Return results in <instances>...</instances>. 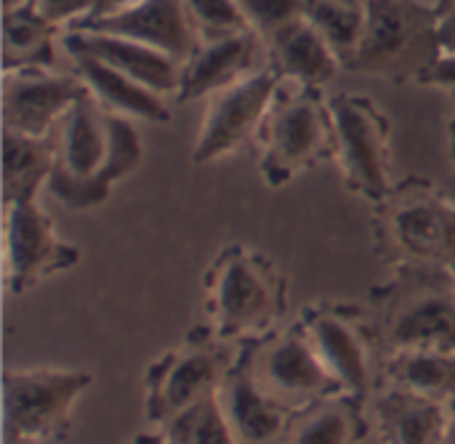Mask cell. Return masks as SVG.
<instances>
[{
	"mask_svg": "<svg viewBox=\"0 0 455 444\" xmlns=\"http://www.w3.org/2000/svg\"><path fill=\"white\" fill-rule=\"evenodd\" d=\"M440 53L435 3L368 0L360 45L344 69L389 83H419Z\"/></svg>",
	"mask_w": 455,
	"mask_h": 444,
	"instance_id": "6",
	"label": "cell"
},
{
	"mask_svg": "<svg viewBox=\"0 0 455 444\" xmlns=\"http://www.w3.org/2000/svg\"><path fill=\"white\" fill-rule=\"evenodd\" d=\"M419 85L435 88L455 101V51H443L435 64L419 77Z\"/></svg>",
	"mask_w": 455,
	"mask_h": 444,
	"instance_id": "31",
	"label": "cell"
},
{
	"mask_svg": "<svg viewBox=\"0 0 455 444\" xmlns=\"http://www.w3.org/2000/svg\"><path fill=\"white\" fill-rule=\"evenodd\" d=\"M333 163L344 186L379 205L397 181H392V120L363 93H339L331 99Z\"/></svg>",
	"mask_w": 455,
	"mask_h": 444,
	"instance_id": "9",
	"label": "cell"
},
{
	"mask_svg": "<svg viewBox=\"0 0 455 444\" xmlns=\"http://www.w3.org/2000/svg\"><path fill=\"white\" fill-rule=\"evenodd\" d=\"M93 376L67 368H8L3 373V440L56 442L72 429L77 400Z\"/></svg>",
	"mask_w": 455,
	"mask_h": 444,
	"instance_id": "10",
	"label": "cell"
},
{
	"mask_svg": "<svg viewBox=\"0 0 455 444\" xmlns=\"http://www.w3.org/2000/svg\"><path fill=\"white\" fill-rule=\"evenodd\" d=\"M56 165L48 192L75 210H91L109 200L117 181L144 160V141L131 117L104 112L91 93L80 96L51 133Z\"/></svg>",
	"mask_w": 455,
	"mask_h": 444,
	"instance_id": "1",
	"label": "cell"
},
{
	"mask_svg": "<svg viewBox=\"0 0 455 444\" xmlns=\"http://www.w3.org/2000/svg\"><path fill=\"white\" fill-rule=\"evenodd\" d=\"M61 48L64 51H83L91 53L109 67L120 69L123 75L133 77L136 83L152 88L160 96H176L179 80H181V64L171 53H163L152 45L107 35V32H91V29H67L61 32Z\"/></svg>",
	"mask_w": 455,
	"mask_h": 444,
	"instance_id": "17",
	"label": "cell"
},
{
	"mask_svg": "<svg viewBox=\"0 0 455 444\" xmlns=\"http://www.w3.org/2000/svg\"><path fill=\"white\" fill-rule=\"evenodd\" d=\"M157 432L165 444H240L224 418L219 394H208L189 405Z\"/></svg>",
	"mask_w": 455,
	"mask_h": 444,
	"instance_id": "26",
	"label": "cell"
},
{
	"mask_svg": "<svg viewBox=\"0 0 455 444\" xmlns=\"http://www.w3.org/2000/svg\"><path fill=\"white\" fill-rule=\"evenodd\" d=\"M131 444H165L163 442V437H160V432H141V434H136Z\"/></svg>",
	"mask_w": 455,
	"mask_h": 444,
	"instance_id": "35",
	"label": "cell"
},
{
	"mask_svg": "<svg viewBox=\"0 0 455 444\" xmlns=\"http://www.w3.org/2000/svg\"><path fill=\"white\" fill-rule=\"evenodd\" d=\"M88 88L75 72L21 67L3 72V131L48 139Z\"/></svg>",
	"mask_w": 455,
	"mask_h": 444,
	"instance_id": "14",
	"label": "cell"
},
{
	"mask_svg": "<svg viewBox=\"0 0 455 444\" xmlns=\"http://www.w3.org/2000/svg\"><path fill=\"white\" fill-rule=\"evenodd\" d=\"M371 421L381 444H443L448 405L381 386L371 397Z\"/></svg>",
	"mask_w": 455,
	"mask_h": 444,
	"instance_id": "21",
	"label": "cell"
},
{
	"mask_svg": "<svg viewBox=\"0 0 455 444\" xmlns=\"http://www.w3.org/2000/svg\"><path fill=\"white\" fill-rule=\"evenodd\" d=\"M261 67H267V48L256 32L200 43L181 64V80L173 99L179 104L211 99L219 91L259 72Z\"/></svg>",
	"mask_w": 455,
	"mask_h": 444,
	"instance_id": "16",
	"label": "cell"
},
{
	"mask_svg": "<svg viewBox=\"0 0 455 444\" xmlns=\"http://www.w3.org/2000/svg\"><path fill=\"white\" fill-rule=\"evenodd\" d=\"M365 405V400L349 392L323 397L293 413L283 444H363L373 426Z\"/></svg>",
	"mask_w": 455,
	"mask_h": 444,
	"instance_id": "22",
	"label": "cell"
},
{
	"mask_svg": "<svg viewBox=\"0 0 455 444\" xmlns=\"http://www.w3.org/2000/svg\"><path fill=\"white\" fill-rule=\"evenodd\" d=\"M336 3H344V5H355V8H365L368 0H336Z\"/></svg>",
	"mask_w": 455,
	"mask_h": 444,
	"instance_id": "38",
	"label": "cell"
},
{
	"mask_svg": "<svg viewBox=\"0 0 455 444\" xmlns=\"http://www.w3.org/2000/svg\"><path fill=\"white\" fill-rule=\"evenodd\" d=\"M72 29H91V32L128 37L152 45L163 53H171L179 61H187L192 51L200 45L189 24L184 0H139L120 11L91 16Z\"/></svg>",
	"mask_w": 455,
	"mask_h": 444,
	"instance_id": "15",
	"label": "cell"
},
{
	"mask_svg": "<svg viewBox=\"0 0 455 444\" xmlns=\"http://www.w3.org/2000/svg\"><path fill=\"white\" fill-rule=\"evenodd\" d=\"M237 3H240L251 29L261 40H269L277 29L301 19L304 8H307V0H237Z\"/></svg>",
	"mask_w": 455,
	"mask_h": 444,
	"instance_id": "29",
	"label": "cell"
},
{
	"mask_svg": "<svg viewBox=\"0 0 455 444\" xmlns=\"http://www.w3.org/2000/svg\"><path fill=\"white\" fill-rule=\"evenodd\" d=\"M299 325L341 392L371 402L384 386L389 357L373 309L349 301H315L304 306Z\"/></svg>",
	"mask_w": 455,
	"mask_h": 444,
	"instance_id": "7",
	"label": "cell"
},
{
	"mask_svg": "<svg viewBox=\"0 0 455 444\" xmlns=\"http://www.w3.org/2000/svg\"><path fill=\"white\" fill-rule=\"evenodd\" d=\"M24 5H35V0H3V11H13V8H24Z\"/></svg>",
	"mask_w": 455,
	"mask_h": 444,
	"instance_id": "36",
	"label": "cell"
},
{
	"mask_svg": "<svg viewBox=\"0 0 455 444\" xmlns=\"http://www.w3.org/2000/svg\"><path fill=\"white\" fill-rule=\"evenodd\" d=\"M264 48L267 67L280 80L325 88L344 69L336 51L325 43V37L312 27L307 16L277 29L269 40H264Z\"/></svg>",
	"mask_w": 455,
	"mask_h": 444,
	"instance_id": "19",
	"label": "cell"
},
{
	"mask_svg": "<svg viewBox=\"0 0 455 444\" xmlns=\"http://www.w3.org/2000/svg\"><path fill=\"white\" fill-rule=\"evenodd\" d=\"M384 386H395L440 405L455 402V352L403 349L384 365Z\"/></svg>",
	"mask_w": 455,
	"mask_h": 444,
	"instance_id": "23",
	"label": "cell"
},
{
	"mask_svg": "<svg viewBox=\"0 0 455 444\" xmlns=\"http://www.w3.org/2000/svg\"><path fill=\"white\" fill-rule=\"evenodd\" d=\"M240 360L256 386L288 413H299L317 400L341 392L299 320L240 344Z\"/></svg>",
	"mask_w": 455,
	"mask_h": 444,
	"instance_id": "11",
	"label": "cell"
},
{
	"mask_svg": "<svg viewBox=\"0 0 455 444\" xmlns=\"http://www.w3.org/2000/svg\"><path fill=\"white\" fill-rule=\"evenodd\" d=\"M197 43H213L253 32L237 0H184Z\"/></svg>",
	"mask_w": 455,
	"mask_h": 444,
	"instance_id": "28",
	"label": "cell"
},
{
	"mask_svg": "<svg viewBox=\"0 0 455 444\" xmlns=\"http://www.w3.org/2000/svg\"><path fill=\"white\" fill-rule=\"evenodd\" d=\"M304 16L325 37V43L336 51L341 64H347L360 45L363 24H365V8L344 5L336 0H307Z\"/></svg>",
	"mask_w": 455,
	"mask_h": 444,
	"instance_id": "27",
	"label": "cell"
},
{
	"mask_svg": "<svg viewBox=\"0 0 455 444\" xmlns=\"http://www.w3.org/2000/svg\"><path fill=\"white\" fill-rule=\"evenodd\" d=\"M376 253L392 266L405 261L455 266V202L421 176L397 181L373 205Z\"/></svg>",
	"mask_w": 455,
	"mask_h": 444,
	"instance_id": "5",
	"label": "cell"
},
{
	"mask_svg": "<svg viewBox=\"0 0 455 444\" xmlns=\"http://www.w3.org/2000/svg\"><path fill=\"white\" fill-rule=\"evenodd\" d=\"M443 444H455V402L448 405V424H445V442Z\"/></svg>",
	"mask_w": 455,
	"mask_h": 444,
	"instance_id": "34",
	"label": "cell"
},
{
	"mask_svg": "<svg viewBox=\"0 0 455 444\" xmlns=\"http://www.w3.org/2000/svg\"><path fill=\"white\" fill-rule=\"evenodd\" d=\"M72 61V72L85 83L88 93L104 112L123 115L141 123H168L171 107L165 96L155 93L152 88L136 83L133 77L123 75L120 69L109 67L107 61L83 53V51H64Z\"/></svg>",
	"mask_w": 455,
	"mask_h": 444,
	"instance_id": "20",
	"label": "cell"
},
{
	"mask_svg": "<svg viewBox=\"0 0 455 444\" xmlns=\"http://www.w3.org/2000/svg\"><path fill=\"white\" fill-rule=\"evenodd\" d=\"M56 165L53 139H35L3 131V205L37 200Z\"/></svg>",
	"mask_w": 455,
	"mask_h": 444,
	"instance_id": "24",
	"label": "cell"
},
{
	"mask_svg": "<svg viewBox=\"0 0 455 444\" xmlns=\"http://www.w3.org/2000/svg\"><path fill=\"white\" fill-rule=\"evenodd\" d=\"M240 344L221 338L208 322L192 328L173 349L144 370V421L165 426L189 405L216 394L235 368Z\"/></svg>",
	"mask_w": 455,
	"mask_h": 444,
	"instance_id": "8",
	"label": "cell"
},
{
	"mask_svg": "<svg viewBox=\"0 0 455 444\" xmlns=\"http://www.w3.org/2000/svg\"><path fill=\"white\" fill-rule=\"evenodd\" d=\"M61 29L48 24L35 5L3 11V72L21 67H53Z\"/></svg>",
	"mask_w": 455,
	"mask_h": 444,
	"instance_id": "25",
	"label": "cell"
},
{
	"mask_svg": "<svg viewBox=\"0 0 455 444\" xmlns=\"http://www.w3.org/2000/svg\"><path fill=\"white\" fill-rule=\"evenodd\" d=\"M453 274H455V266H453Z\"/></svg>",
	"mask_w": 455,
	"mask_h": 444,
	"instance_id": "40",
	"label": "cell"
},
{
	"mask_svg": "<svg viewBox=\"0 0 455 444\" xmlns=\"http://www.w3.org/2000/svg\"><path fill=\"white\" fill-rule=\"evenodd\" d=\"M3 444H37V442H24V440H3Z\"/></svg>",
	"mask_w": 455,
	"mask_h": 444,
	"instance_id": "39",
	"label": "cell"
},
{
	"mask_svg": "<svg viewBox=\"0 0 455 444\" xmlns=\"http://www.w3.org/2000/svg\"><path fill=\"white\" fill-rule=\"evenodd\" d=\"M277 83L280 77L269 67H261L259 72L211 96L192 144V163L211 165L243 149L248 141H256Z\"/></svg>",
	"mask_w": 455,
	"mask_h": 444,
	"instance_id": "13",
	"label": "cell"
},
{
	"mask_svg": "<svg viewBox=\"0 0 455 444\" xmlns=\"http://www.w3.org/2000/svg\"><path fill=\"white\" fill-rule=\"evenodd\" d=\"M387 354L403 349L455 352V274L451 266L405 261L371 290Z\"/></svg>",
	"mask_w": 455,
	"mask_h": 444,
	"instance_id": "3",
	"label": "cell"
},
{
	"mask_svg": "<svg viewBox=\"0 0 455 444\" xmlns=\"http://www.w3.org/2000/svg\"><path fill=\"white\" fill-rule=\"evenodd\" d=\"M133 3H139V0H99V5H96L93 16L112 13V11H120V8H125V5H133ZM88 19H91V16H88Z\"/></svg>",
	"mask_w": 455,
	"mask_h": 444,
	"instance_id": "33",
	"label": "cell"
},
{
	"mask_svg": "<svg viewBox=\"0 0 455 444\" xmlns=\"http://www.w3.org/2000/svg\"><path fill=\"white\" fill-rule=\"evenodd\" d=\"M77 264L80 248L56 234L37 200L3 205V280L11 296H24Z\"/></svg>",
	"mask_w": 455,
	"mask_h": 444,
	"instance_id": "12",
	"label": "cell"
},
{
	"mask_svg": "<svg viewBox=\"0 0 455 444\" xmlns=\"http://www.w3.org/2000/svg\"><path fill=\"white\" fill-rule=\"evenodd\" d=\"M448 141H451V157H453L455 165V112L453 117H451V123H448Z\"/></svg>",
	"mask_w": 455,
	"mask_h": 444,
	"instance_id": "37",
	"label": "cell"
},
{
	"mask_svg": "<svg viewBox=\"0 0 455 444\" xmlns=\"http://www.w3.org/2000/svg\"><path fill=\"white\" fill-rule=\"evenodd\" d=\"M216 394H219V405H221L224 418L232 426L237 442L283 444L293 413L280 408L272 397H267L256 386V381L245 370L240 354Z\"/></svg>",
	"mask_w": 455,
	"mask_h": 444,
	"instance_id": "18",
	"label": "cell"
},
{
	"mask_svg": "<svg viewBox=\"0 0 455 444\" xmlns=\"http://www.w3.org/2000/svg\"><path fill=\"white\" fill-rule=\"evenodd\" d=\"M256 147L259 170L269 189H283L296 176L333 160L331 99L323 88L280 80Z\"/></svg>",
	"mask_w": 455,
	"mask_h": 444,
	"instance_id": "4",
	"label": "cell"
},
{
	"mask_svg": "<svg viewBox=\"0 0 455 444\" xmlns=\"http://www.w3.org/2000/svg\"><path fill=\"white\" fill-rule=\"evenodd\" d=\"M96 5H99V0H35V11L61 32H67V29L77 27L80 21H85L88 16H93Z\"/></svg>",
	"mask_w": 455,
	"mask_h": 444,
	"instance_id": "30",
	"label": "cell"
},
{
	"mask_svg": "<svg viewBox=\"0 0 455 444\" xmlns=\"http://www.w3.org/2000/svg\"><path fill=\"white\" fill-rule=\"evenodd\" d=\"M437 35H440V48L455 51V0H437Z\"/></svg>",
	"mask_w": 455,
	"mask_h": 444,
	"instance_id": "32",
	"label": "cell"
},
{
	"mask_svg": "<svg viewBox=\"0 0 455 444\" xmlns=\"http://www.w3.org/2000/svg\"><path fill=\"white\" fill-rule=\"evenodd\" d=\"M208 325L232 344L277 330L288 314V280L277 264L248 245H227L205 269Z\"/></svg>",
	"mask_w": 455,
	"mask_h": 444,
	"instance_id": "2",
	"label": "cell"
}]
</instances>
